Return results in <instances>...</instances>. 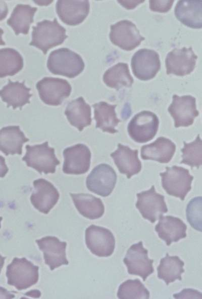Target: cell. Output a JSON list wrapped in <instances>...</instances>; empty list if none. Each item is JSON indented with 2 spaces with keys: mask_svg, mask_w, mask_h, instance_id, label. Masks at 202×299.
<instances>
[{
  "mask_svg": "<svg viewBox=\"0 0 202 299\" xmlns=\"http://www.w3.org/2000/svg\"><path fill=\"white\" fill-rule=\"evenodd\" d=\"M175 150L176 145L171 140L160 137L154 142L141 147V157L144 160L166 163L171 160Z\"/></svg>",
  "mask_w": 202,
  "mask_h": 299,
  "instance_id": "603a6c76",
  "label": "cell"
},
{
  "mask_svg": "<svg viewBox=\"0 0 202 299\" xmlns=\"http://www.w3.org/2000/svg\"><path fill=\"white\" fill-rule=\"evenodd\" d=\"M37 9L29 5L19 4L14 8L7 24L12 27L16 35L27 34L33 22V17Z\"/></svg>",
  "mask_w": 202,
  "mask_h": 299,
  "instance_id": "f1b7e54d",
  "label": "cell"
},
{
  "mask_svg": "<svg viewBox=\"0 0 202 299\" xmlns=\"http://www.w3.org/2000/svg\"><path fill=\"white\" fill-rule=\"evenodd\" d=\"M30 88H27L24 82L11 81L4 86L0 94L3 102L7 103V107H12L13 109H20L26 104L30 103Z\"/></svg>",
  "mask_w": 202,
  "mask_h": 299,
  "instance_id": "484cf974",
  "label": "cell"
},
{
  "mask_svg": "<svg viewBox=\"0 0 202 299\" xmlns=\"http://www.w3.org/2000/svg\"><path fill=\"white\" fill-rule=\"evenodd\" d=\"M149 295V291L138 279L123 282L117 292V296L120 299H148Z\"/></svg>",
  "mask_w": 202,
  "mask_h": 299,
  "instance_id": "d6a6232c",
  "label": "cell"
},
{
  "mask_svg": "<svg viewBox=\"0 0 202 299\" xmlns=\"http://www.w3.org/2000/svg\"><path fill=\"white\" fill-rule=\"evenodd\" d=\"M172 99L168 110L174 119L175 126L178 127L191 125L199 114L196 109L195 98L191 95L179 96L174 95Z\"/></svg>",
  "mask_w": 202,
  "mask_h": 299,
  "instance_id": "2e32d148",
  "label": "cell"
},
{
  "mask_svg": "<svg viewBox=\"0 0 202 299\" xmlns=\"http://www.w3.org/2000/svg\"><path fill=\"white\" fill-rule=\"evenodd\" d=\"M183 144L184 147L181 150L182 159L180 163L192 167L202 165V140L199 135L193 142L187 143L184 141Z\"/></svg>",
  "mask_w": 202,
  "mask_h": 299,
  "instance_id": "836d02e7",
  "label": "cell"
},
{
  "mask_svg": "<svg viewBox=\"0 0 202 299\" xmlns=\"http://www.w3.org/2000/svg\"><path fill=\"white\" fill-rule=\"evenodd\" d=\"M63 172L70 175H81L87 173L90 167L91 152L83 144H77L65 148L63 152Z\"/></svg>",
  "mask_w": 202,
  "mask_h": 299,
  "instance_id": "9a60e30c",
  "label": "cell"
},
{
  "mask_svg": "<svg viewBox=\"0 0 202 299\" xmlns=\"http://www.w3.org/2000/svg\"><path fill=\"white\" fill-rule=\"evenodd\" d=\"M35 242L43 252L45 264L50 270L69 264L66 254V242L61 241L57 237L52 236L43 237Z\"/></svg>",
  "mask_w": 202,
  "mask_h": 299,
  "instance_id": "ac0fdd59",
  "label": "cell"
},
{
  "mask_svg": "<svg viewBox=\"0 0 202 299\" xmlns=\"http://www.w3.org/2000/svg\"><path fill=\"white\" fill-rule=\"evenodd\" d=\"M186 219L195 230L202 232V196L191 199L186 208Z\"/></svg>",
  "mask_w": 202,
  "mask_h": 299,
  "instance_id": "e575fe53",
  "label": "cell"
},
{
  "mask_svg": "<svg viewBox=\"0 0 202 299\" xmlns=\"http://www.w3.org/2000/svg\"><path fill=\"white\" fill-rule=\"evenodd\" d=\"M136 207L142 217L154 223L168 211L164 196L158 193L153 185L148 190L138 193Z\"/></svg>",
  "mask_w": 202,
  "mask_h": 299,
  "instance_id": "8fae6325",
  "label": "cell"
},
{
  "mask_svg": "<svg viewBox=\"0 0 202 299\" xmlns=\"http://www.w3.org/2000/svg\"><path fill=\"white\" fill-rule=\"evenodd\" d=\"M23 64V57L17 51L10 48L1 49V78L14 75L22 69Z\"/></svg>",
  "mask_w": 202,
  "mask_h": 299,
  "instance_id": "1f68e13d",
  "label": "cell"
},
{
  "mask_svg": "<svg viewBox=\"0 0 202 299\" xmlns=\"http://www.w3.org/2000/svg\"><path fill=\"white\" fill-rule=\"evenodd\" d=\"M18 125L3 127L0 131V149L6 156L22 153L23 144L28 142Z\"/></svg>",
  "mask_w": 202,
  "mask_h": 299,
  "instance_id": "cb8c5ba5",
  "label": "cell"
},
{
  "mask_svg": "<svg viewBox=\"0 0 202 299\" xmlns=\"http://www.w3.org/2000/svg\"><path fill=\"white\" fill-rule=\"evenodd\" d=\"M123 262L129 274L140 276L144 281L153 273V260L148 257V250L141 241L132 244L127 250Z\"/></svg>",
  "mask_w": 202,
  "mask_h": 299,
  "instance_id": "4fadbf2b",
  "label": "cell"
},
{
  "mask_svg": "<svg viewBox=\"0 0 202 299\" xmlns=\"http://www.w3.org/2000/svg\"><path fill=\"white\" fill-rule=\"evenodd\" d=\"M174 2L171 0H151L149 1V7L150 10L154 12L166 13L171 8Z\"/></svg>",
  "mask_w": 202,
  "mask_h": 299,
  "instance_id": "d590c367",
  "label": "cell"
},
{
  "mask_svg": "<svg viewBox=\"0 0 202 299\" xmlns=\"http://www.w3.org/2000/svg\"><path fill=\"white\" fill-rule=\"evenodd\" d=\"M187 226L179 218L171 216H162L155 226L158 236L167 245L186 237Z\"/></svg>",
  "mask_w": 202,
  "mask_h": 299,
  "instance_id": "44dd1931",
  "label": "cell"
},
{
  "mask_svg": "<svg viewBox=\"0 0 202 299\" xmlns=\"http://www.w3.org/2000/svg\"><path fill=\"white\" fill-rule=\"evenodd\" d=\"M26 152L22 158L28 167L35 169L39 173H55L60 164L55 153V149L48 145L47 141L34 145H27Z\"/></svg>",
  "mask_w": 202,
  "mask_h": 299,
  "instance_id": "277c9868",
  "label": "cell"
},
{
  "mask_svg": "<svg viewBox=\"0 0 202 299\" xmlns=\"http://www.w3.org/2000/svg\"><path fill=\"white\" fill-rule=\"evenodd\" d=\"M117 174L110 165L101 163L91 171L86 179L87 188L102 197L110 195L117 182Z\"/></svg>",
  "mask_w": 202,
  "mask_h": 299,
  "instance_id": "30bf717a",
  "label": "cell"
},
{
  "mask_svg": "<svg viewBox=\"0 0 202 299\" xmlns=\"http://www.w3.org/2000/svg\"><path fill=\"white\" fill-rule=\"evenodd\" d=\"M103 79L107 86L116 89L124 87L130 88L134 82L128 64L122 62L118 63L107 70Z\"/></svg>",
  "mask_w": 202,
  "mask_h": 299,
  "instance_id": "f546056e",
  "label": "cell"
},
{
  "mask_svg": "<svg viewBox=\"0 0 202 299\" xmlns=\"http://www.w3.org/2000/svg\"><path fill=\"white\" fill-rule=\"evenodd\" d=\"M117 105H111L101 101L94 104V118L96 122V128L100 129L104 132L114 134L118 132L115 129L120 122L116 115L115 108Z\"/></svg>",
  "mask_w": 202,
  "mask_h": 299,
  "instance_id": "83f0119b",
  "label": "cell"
},
{
  "mask_svg": "<svg viewBox=\"0 0 202 299\" xmlns=\"http://www.w3.org/2000/svg\"><path fill=\"white\" fill-rule=\"evenodd\" d=\"M131 66L134 76L141 80H148L155 77L161 68L159 55L153 50L141 49L133 55Z\"/></svg>",
  "mask_w": 202,
  "mask_h": 299,
  "instance_id": "7c38bea8",
  "label": "cell"
},
{
  "mask_svg": "<svg viewBox=\"0 0 202 299\" xmlns=\"http://www.w3.org/2000/svg\"><path fill=\"white\" fill-rule=\"evenodd\" d=\"M197 59L191 47L174 49L166 56V73L180 76L188 75L193 71Z\"/></svg>",
  "mask_w": 202,
  "mask_h": 299,
  "instance_id": "5bb4252c",
  "label": "cell"
},
{
  "mask_svg": "<svg viewBox=\"0 0 202 299\" xmlns=\"http://www.w3.org/2000/svg\"><path fill=\"white\" fill-rule=\"evenodd\" d=\"M111 156L120 173L126 175L128 179L141 170V163L137 149L132 150L119 143L117 149L111 154Z\"/></svg>",
  "mask_w": 202,
  "mask_h": 299,
  "instance_id": "ffe728a7",
  "label": "cell"
},
{
  "mask_svg": "<svg viewBox=\"0 0 202 299\" xmlns=\"http://www.w3.org/2000/svg\"><path fill=\"white\" fill-rule=\"evenodd\" d=\"M70 196L78 212L90 220L100 218L105 212L102 200L87 193H70Z\"/></svg>",
  "mask_w": 202,
  "mask_h": 299,
  "instance_id": "4316f807",
  "label": "cell"
},
{
  "mask_svg": "<svg viewBox=\"0 0 202 299\" xmlns=\"http://www.w3.org/2000/svg\"><path fill=\"white\" fill-rule=\"evenodd\" d=\"M166 171L160 174L162 185L169 195L184 200L191 188L193 177L184 167L174 165L166 167Z\"/></svg>",
  "mask_w": 202,
  "mask_h": 299,
  "instance_id": "5b68a950",
  "label": "cell"
},
{
  "mask_svg": "<svg viewBox=\"0 0 202 299\" xmlns=\"http://www.w3.org/2000/svg\"><path fill=\"white\" fill-rule=\"evenodd\" d=\"M46 66L54 74L74 78L83 71L85 65L79 54L68 48H61L50 53Z\"/></svg>",
  "mask_w": 202,
  "mask_h": 299,
  "instance_id": "6da1fadb",
  "label": "cell"
},
{
  "mask_svg": "<svg viewBox=\"0 0 202 299\" xmlns=\"http://www.w3.org/2000/svg\"><path fill=\"white\" fill-rule=\"evenodd\" d=\"M174 14L186 26L194 29L202 28V1H178Z\"/></svg>",
  "mask_w": 202,
  "mask_h": 299,
  "instance_id": "7402d4cb",
  "label": "cell"
},
{
  "mask_svg": "<svg viewBox=\"0 0 202 299\" xmlns=\"http://www.w3.org/2000/svg\"><path fill=\"white\" fill-rule=\"evenodd\" d=\"M159 124L156 114L150 111H142L135 115L129 122L128 133L135 142L145 143L156 136Z\"/></svg>",
  "mask_w": 202,
  "mask_h": 299,
  "instance_id": "8992f818",
  "label": "cell"
},
{
  "mask_svg": "<svg viewBox=\"0 0 202 299\" xmlns=\"http://www.w3.org/2000/svg\"><path fill=\"white\" fill-rule=\"evenodd\" d=\"M32 28L29 45L41 50L45 55L48 50L62 44L67 38L66 30L56 18L53 21L43 20L38 22Z\"/></svg>",
  "mask_w": 202,
  "mask_h": 299,
  "instance_id": "7a4b0ae2",
  "label": "cell"
},
{
  "mask_svg": "<svg viewBox=\"0 0 202 299\" xmlns=\"http://www.w3.org/2000/svg\"><path fill=\"white\" fill-rule=\"evenodd\" d=\"M184 263L178 256H170L168 253L162 258L157 268L158 277L169 285L178 280H182L181 274L184 272Z\"/></svg>",
  "mask_w": 202,
  "mask_h": 299,
  "instance_id": "4dcf8cb0",
  "label": "cell"
},
{
  "mask_svg": "<svg viewBox=\"0 0 202 299\" xmlns=\"http://www.w3.org/2000/svg\"><path fill=\"white\" fill-rule=\"evenodd\" d=\"M122 6L127 9H133L144 1H118Z\"/></svg>",
  "mask_w": 202,
  "mask_h": 299,
  "instance_id": "74e56055",
  "label": "cell"
},
{
  "mask_svg": "<svg viewBox=\"0 0 202 299\" xmlns=\"http://www.w3.org/2000/svg\"><path fill=\"white\" fill-rule=\"evenodd\" d=\"M85 243L92 253L99 257H108L114 252L115 239L108 229L91 225L85 230Z\"/></svg>",
  "mask_w": 202,
  "mask_h": 299,
  "instance_id": "ba28073f",
  "label": "cell"
},
{
  "mask_svg": "<svg viewBox=\"0 0 202 299\" xmlns=\"http://www.w3.org/2000/svg\"><path fill=\"white\" fill-rule=\"evenodd\" d=\"M173 297L175 298H202V293L195 289L185 288L174 294Z\"/></svg>",
  "mask_w": 202,
  "mask_h": 299,
  "instance_id": "8d00e7d4",
  "label": "cell"
},
{
  "mask_svg": "<svg viewBox=\"0 0 202 299\" xmlns=\"http://www.w3.org/2000/svg\"><path fill=\"white\" fill-rule=\"evenodd\" d=\"M38 269L25 258L15 257L7 267V283L18 290L28 288L38 282Z\"/></svg>",
  "mask_w": 202,
  "mask_h": 299,
  "instance_id": "3957f363",
  "label": "cell"
},
{
  "mask_svg": "<svg viewBox=\"0 0 202 299\" xmlns=\"http://www.w3.org/2000/svg\"><path fill=\"white\" fill-rule=\"evenodd\" d=\"M41 100L50 106H59L71 94L72 87L66 79L44 77L36 84Z\"/></svg>",
  "mask_w": 202,
  "mask_h": 299,
  "instance_id": "52a82bcc",
  "label": "cell"
},
{
  "mask_svg": "<svg viewBox=\"0 0 202 299\" xmlns=\"http://www.w3.org/2000/svg\"><path fill=\"white\" fill-rule=\"evenodd\" d=\"M91 107L82 97L71 101L67 105L65 114L69 123L79 131L91 123Z\"/></svg>",
  "mask_w": 202,
  "mask_h": 299,
  "instance_id": "d4e9b609",
  "label": "cell"
},
{
  "mask_svg": "<svg viewBox=\"0 0 202 299\" xmlns=\"http://www.w3.org/2000/svg\"><path fill=\"white\" fill-rule=\"evenodd\" d=\"M88 1L59 0L56 12L61 20L67 25L75 26L81 23L89 12Z\"/></svg>",
  "mask_w": 202,
  "mask_h": 299,
  "instance_id": "d6986e66",
  "label": "cell"
},
{
  "mask_svg": "<svg viewBox=\"0 0 202 299\" xmlns=\"http://www.w3.org/2000/svg\"><path fill=\"white\" fill-rule=\"evenodd\" d=\"M33 184L34 190L30 196L31 204L39 212L47 214L58 202L60 194L50 182L44 179L35 180Z\"/></svg>",
  "mask_w": 202,
  "mask_h": 299,
  "instance_id": "e0dca14e",
  "label": "cell"
},
{
  "mask_svg": "<svg viewBox=\"0 0 202 299\" xmlns=\"http://www.w3.org/2000/svg\"><path fill=\"white\" fill-rule=\"evenodd\" d=\"M109 37L111 41L121 49L132 51L140 45L145 38L136 26L128 20H122L110 27Z\"/></svg>",
  "mask_w": 202,
  "mask_h": 299,
  "instance_id": "9c48e42d",
  "label": "cell"
}]
</instances>
